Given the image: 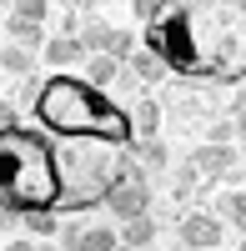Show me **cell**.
Segmentation results:
<instances>
[{"instance_id": "obj_1", "label": "cell", "mask_w": 246, "mask_h": 251, "mask_svg": "<svg viewBox=\"0 0 246 251\" xmlns=\"http://www.w3.org/2000/svg\"><path fill=\"white\" fill-rule=\"evenodd\" d=\"M146 50L186 80H241L246 75V0L166 5V15L146 25Z\"/></svg>"}, {"instance_id": "obj_2", "label": "cell", "mask_w": 246, "mask_h": 251, "mask_svg": "<svg viewBox=\"0 0 246 251\" xmlns=\"http://www.w3.org/2000/svg\"><path fill=\"white\" fill-rule=\"evenodd\" d=\"M35 116L50 141H111V146H126V151L136 146L131 116L106 91L86 86L80 75H50L35 100Z\"/></svg>"}, {"instance_id": "obj_3", "label": "cell", "mask_w": 246, "mask_h": 251, "mask_svg": "<svg viewBox=\"0 0 246 251\" xmlns=\"http://www.w3.org/2000/svg\"><path fill=\"white\" fill-rule=\"evenodd\" d=\"M55 201H60L55 141L30 126L0 131V211L30 216V211H55Z\"/></svg>"}, {"instance_id": "obj_4", "label": "cell", "mask_w": 246, "mask_h": 251, "mask_svg": "<svg viewBox=\"0 0 246 251\" xmlns=\"http://www.w3.org/2000/svg\"><path fill=\"white\" fill-rule=\"evenodd\" d=\"M131 151L111 141H55V176H60V201L55 211L80 216L91 206H106L111 186L121 181Z\"/></svg>"}, {"instance_id": "obj_5", "label": "cell", "mask_w": 246, "mask_h": 251, "mask_svg": "<svg viewBox=\"0 0 246 251\" xmlns=\"http://www.w3.org/2000/svg\"><path fill=\"white\" fill-rule=\"evenodd\" d=\"M106 211H111L116 221H136V216H146V211H151V176L136 166V156L126 161L121 181L111 186V196H106Z\"/></svg>"}, {"instance_id": "obj_6", "label": "cell", "mask_w": 246, "mask_h": 251, "mask_svg": "<svg viewBox=\"0 0 246 251\" xmlns=\"http://www.w3.org/2000/svg\"><path fill=\"white\" fill-rule=\"evenodd\" d=\"M221 236H226V226L211 211H186L181 216V241H186V251H221Z\"/></svg>"}, {"instance_id": "obj_7", "label": "cell", "mask_w": 246, "mask_h": 251, "mask_svg": "<svg viewBox=\"0 0 246 251\" xmlns=\"http://www.w3.org/2000/svg\"><path fill=\"white\" fill-rule=\"evenodd\" d=\"M191 171L206 181V176H226L236 171V146H211V141H201L196 151H191Z\"/></svg>"}, {"instance_id": "obj_8", "label": "cell", "mask_w": 246, "mask_h": 251, "mask_svg": "<svg viewBox=\"0 0 246 251\" xmlns=\"http://www.w3.org/2000/svg\"><path fill=\"white\" fill-rule=\"evenodd\" d=\"M40 60H46L55 75H66L75 60H86V50H80V40H75V35H50L46 46H40Z\"/></svg>"}, {"instance_id": "obj_9", "label": "cell", "mask_w": 246, "mask_h": 251, "mask_svg": "<svg viewBox=\"0 0 246 251\" xmlns=\"http://www.w3.org/2000/svg\"><path fill=\"white\" fill-rule=\"evenodd\" d=\"M126 116H131V136L136 141H156V131H161V100L156 96H141Z\"/></svg>"}, {"instance_id": "obj_10", "label": "cell", "mask_w": 246, "mask_h": 251, "mask_svg": "<svg viewBox=\"0 0 246 251\" xmlns=\"http://www.w3.org/2000/svg\"><path fill=\"white\" fill-rule=\"evenodd\" d=\"M121 246H126V251H151L156 246V216L146 211V216H136V221H121Z\"/></svg>"}, {"instance_id": "obj_11", "label": "cell", "mask_w": 246, "mask_h": 251, "mask_svg": "<svg viewBox=\"0 0 246 251\" xmlns=\"http://www.w3.org/2000/svg\"><path fill=\"white\" fill-rule=\"evenodd\" d=\"M80 50H86V55H106V40H111V25H106V20H100L91 5H86V15H80Z\"/></svg>"}, {"instance_id": "obj_12", "label": "cell", "mask_w": 246, "mask_h": 251, "mask_svg": "<svg viewBox=\"0 0 246 251\" xmlns=\"http://www.w3.org/2000/svg\"><path fill=\"white\" fill-rule=\"evenodd\" d=\"M211 216H216L221 226H236V231L246 236V191H221L216 206H211Z\"/></svg>"}, {"instance_id": "obj_13", "label": "cell", "mask_w": 246, "mask_h": 251, "mask_svg": "<svg viewBox=\"0 0 246 251\" xmlns=\"http://www.w3.org/2000/svg\"><path fill=\"white\" fill-rule=\"evenodd\" d=\"M0 71L5 75H15V80H25V75H35V55L25 50V46H0Z\"/></svg>"}, {"instance_id": "obj_14", "label": "cell", "mask_w": 246, "mask_h": 251, "mask_svg": "<svg viewBox=\"0 0 246 251\" xmlns=\"http://www.w3.org/2000/svg\"><path fill=\"white\" fill-rule=\"evenodd\" d=\"M121 71H126V66H116L111 55H86V75H80V80H86V86H96V91H106Z\"/></svg>"}, {"instance_id": "obj_15", "label": "cell", "mask_w": 246, "mask_h": 251, "mask_svg": "<svg viewBox=\"0 0 246 251\" xmlns=\"http://www.w3.org/2000/svg\"><path fill=\"white\" fill-rule=\"evenodd\" d=\"M171 111L181 121H206V96H196L191 86H176L171 91Z\"/></svg>"}, {"instance_id": "obj_16", "label": "cell", "mask_w": 246, "mask_h": 251, "mask_svg": "<svg viewBox=\"0 0 246 251\" xmlns=\"http://www.w3.org/2000/svg\"><path fill=\"white\" fill-rule=\"evenodd\" d=\"M131 156H141L136 166H141V171H146V176H161V171H166V146H161V141H136L131 146Z\"/></svg>"}, {"instance_id": "obj_17", "label": "cell", "mask_w": 246, "mask_h": 251, "mask_svg": "<svg viewBox=\"0 0 246 251\" xmlns=\"http://www.w3.org/2000/svg\"><path fill=\"white\" fill-rule=\"evenodd\" d=\"M126 66H131L126 75H136V80H141V86H156V80H161V75H166V66H161V60H156L151 50H136V55L126 60Z\"/></svg>"}, {"instance_id": "obj_18", "label": "cell", "mask_w": 246, "mask_h": 251, "mask_svg": "<svg viewBox=\"0 0 246 251\" xmlns=\"http://www.w3.org/2000/svg\"><path fill=\"white\" fill-rule=\"evenodd\" d=\"M20 226H25V236H30V241H50V236H60L55 211H30V216H20Z\"/></svg>"}, {"instance_id": "obj_19", "label": "cell", "mask_w": 246, "mask_h": 251, "mask_svg": "<svg viewBox=\"0 0 246 251\" xmlns=\"http://www.w3.org/2000/svg\"><path fill=\"white\" fill-rule=\"evenodd\" d=\"M121 236H116V226H86V251H116Z\"/></svg>"}, {"instance_id": "obj_20", "label": "cell", "mask_w": 246, "mask_h": 251, "mask_svg": "<svg viewBox=\"0 0 246 251\" xmlns=\"http://www.w3.org/2000/svg\"><path fill=\"white\" fill-rule=\"evenodd\" d=\"M55 246H60V251H86V226H80V221H66Z\"/></svg>"}, {"instance_id": "obj_21", "label": "cell", "mask_w": 246, "mask_h": 251, "mask_svg": "<svg viewBox=\"0 0 246 251\" xmlns=\"http://www.w3.org/2000/svg\"><path fill=\"white\" fill-rule=\"evenodd\" d=\"M131 15H136V20H146V25H156V20L166 15V5H156V0H136V5H131Z\"/></svg>"}, {"instance_id": "obj_22", "label": "cell", "mask_w": 246, "mask_h": 251, "mask_svg": "<svg viewBox=\"0 0 246 251\" xmlns=\"http://www.w3.org/2000/svg\"><path fill=\"white\" fill-rule=\"evenodd\" d=\"M0 131H15V100L0 96Z\"/></svg>"}, {"instance_id": "obj_23", "label": "cell", "mask_w": 246, "mask_h": 251, "mask_svg": "<svg viewBox=\"0 0 246 251\" xmlns=\"http://www.w3.org/2000/svg\"><path fill=\"white\" fill-rule=\"evenodd\" d=\"M5 251H40V241H30V236H10Z\"/></svg>"}, {"instance_id": "obj_24", "label": "cell", "mask_w": 246, "mask_h": 251, "mask_svg": "<svg viewBox=\"0 0 246 251\" xmlns=\"http://www.w3.org/2000/svg\"><path fill=\"white\" fill-rule=\"evenodd\" d=\"M0 231L15 236V231H20V216H15V211H0Z\"/></svg>"}, {"instance_id": "obj_25", "label": "cell", "mask_w": 246, "mask_h": 251, "mask_svg": "<svg viewBox=\"0 0 246 251\" xmlns=\"http://www.w3.org/2000/svg\"><path fill=\"white\" fill-rule=\"evenodd\" d=\"M231 131H236V136H241V146H246V111H236V116H231Z\"/></svg>"}, {"instance_id": "obj_26", "label": "cell", "mask_w": 246, "mask_h": 251, "mask_svg": "<svg viewBox=\"0 0 246 251\" xmlns=\"http://www.w3.org/2000/svg\"><path fill=\"white\" fill-rule=\"evenodd\" d=\"M5 15H10V5H5V0H0V25H5Z\"/></svg>"}, {"instance_id": "obj_27", "label": "cell", "mask_w": 246, "mask_h": 251, "mask_svg": "<svg viewBox=\"0 0 246 251\" xmlns=\"http://www.w3.org/2000/svg\"><path fill=\"white\" fill-rule=\"evenodd\" d=\"M40 251H60V246H55V241H40Z\"/></svg>"}, {"instance_id": "obj_28", "label": "cell", "mask_w": 246, "mask_h": 251, "mask_svg": "<svg viewBox=\"0 0 246 251\" xmlns=\"http://www.w3.org/2000/svg\"><path fill=\"white\" fill-rule=\"evenodd\" d=\"M241 251H246V236H241Z\"/></svg>"}, {"instance_id": "obj_29", "label": "cell", "mask_w": 246, "mask_h": 251, "mask_svg": "<svg viewBox=\"0 0 246 251\" xmlns=\"http://www.w3.org/2000/svg\"><path fill=\"white\" fill-rule=\"evenodd\" d=\"M116 251H126V246H116Z\"/></svg>"}, {"instance_id": "obj_30", "label": "cell", "mask_w": 246, "mask_h": 251, "mask_svg": "<svg viewBox=\"0 0 246 251\" xmlns=\"http://www.w3.org/2000/svg\"><path fill=\"white\" fill-rule=\"evenodd\" d=\"M151 251H161V246H151Z\"/></svg>"}, {"instance_id": "obj_31", "label": "cell", "mask_w": 246, "mask_h": 251, "mask_svg": "<svg viewBox=\"0 0 246 251\" xmlns=\"http://www.w3.org/2000/svg\"><path fill=\"white\" fill-rule=\"evenodd\" d=\"M181 251H186V246H181Z\"/></svg>"}]
</instances>
